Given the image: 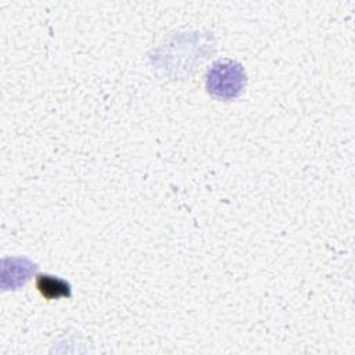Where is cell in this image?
Wrapping results in <instances>:
<instances>
[{
	"label": "cell",
	"mask_w": 355,
	"mask_h": 355,
	"mask_svg": "<svg viewBox=\"0 0 355 355\" xmlns=\"http://www.w3.org/2000/svg\"><path fill=\"white\" fill-rule=\"evenodd\" d=\"M247 83L244 67L232 58L216 60L207 72V92L222 100H233L241 94Z\"/></svg>",
	"instance_id": "obj_1"
},
{
	"label": "cell",
	"mask_w": 355,
	"mask_h": 355,
	"mask_svg": "<svg viewBox=\"0 0 355 355\" xmlns=\"http://www.w3.org/2000/svg\"><path fill=\"white\" fill-rule=\"evenodd\" d=\"M36 287L39 293L47 300L71 297V284L58 276H53L47 273L37 275Z\"/></svg>",
	"instance_id": "obj_2"
}]
</instances>
